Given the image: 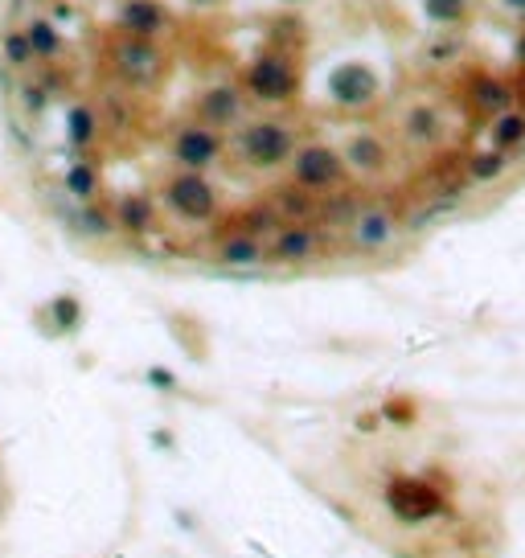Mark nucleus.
<instances>
[{
  "label": "nucleus",
  "mask_w": 525,
  "mask_h": 558,
  "mask_svg": "<svg viewBox=\"0 0 525 558\" xmlns=\"http://www.w3.org/2000/svg\"><path fill=\"white\" fill-rule=\"evenodd\" d=\"M242 152L259 165H279L287 152H291V132L284 123L267 120V123H251L246 136H242Z\"/></svg>",
  "instance_id": "obj_1"
},
{
  "label": "nucleus",
  "mask_w": 525,
  "mask_h": 558,
  "mask_svg": "<svg viewBox=\"0 0 525 558\" xmlns=\"http://www.w3.org/2000/svg\"><path fill=\"white\" fill-rule=\"evenodd\" d=\"M336 177H341V160H336V152H329V148H304L296 156V181L300 185L324 189V185H333Z\"/></svg>",
  "instance_id": "obj_2"
},
{
  "label": "nucleus",
  "mask_w": 525,
  "mask_h": 558,
  "mask_svg": "<svg viewBox=\"0 0 525 558\" xmlns=\"http://www.w3.org/2000/svg\"><path fill=\"white\" fill-rule=\"evenodd\" d=\"M172 152H177L181 165H210L217 156V136L205 127V123H189V127L177 136Z\"/></svg>",
  "instance_id": "obj_3"
},
{
  "label": "nucleus",
  "mask_w": 525,
  "mask_h": 558,
  "mask_svg": "<svg viewBox=\"0 0 525 558\" xmlns=\"http://www.w3.org/2000/svg\"><path fill=\"white\" fill-rule=\"evenodd\" d=\"M251 87H255L262 99H287L291 95V87H296V78H291V66H287V62H279V58H262L259 66L251 70Z\"/></svg>",
  "instance_id": "obj_4"
},
{
  "label": "nucleus",
  "mask_w": 525,
  "mask_h": 558,
  "mask_svg": "<svg viewBox=\"0 0 525 558\" xmlns=\"http://www.w3.org/2000/svg\"><path fill=\"white\" fill-rule=\"evenodd\" d=\"M172 201L189 214H205L210 210V185L201 177H181V181H172Z\"/></svg>",
  "instance_id": "obj_5"
},
{
  "label": "nucleus",
  "mask_w": 525,
  "mask_h": 558,
  "mask_svg": "<svg viewBox=\"0 0 525 558\" xmlns=\"http://www.w3.org/2000/svg\"><path fill=\"white\" fill-rule=\"evenodd\" d=\"M123 21L132 33H156L160 25H165V8L156 4V0H132L127 8H123Z\"/></svg>",
  "instance_id": "obj_6"
},
{
  "label": "nucleus",
  "mask_w": 525,
  "mask_h": 558,
  "mask_svg": "<svg viewBox=\"0 0 525 558\" xmlns=\"http://www.w3.org/2000/svg\"><path fill=\"white\" fill-rule=\"evenodd\" d=\"M201 115H205V123H230V120H239V95H234L230 87L210 91V95L201 99Z\"/></svg>",
  "instance_id": "obj_7"
},
{
  "label": "nucleus",
  "mask_w": 525,
  "mask_h": 558,
  "mask_svg": "<svg viewBox=\"0 0 525 558\" xmlns=\"http://www.w3.org/2000/svg\"><path fill=\"white\" fill-rule=\"evenodd\" d=\"M349 160L361 165V169H374V165H382V144L378 140H369V136H361L349 144Z\"/></svg>",
  "instance_id": "obj_8"
},
{
  "label": "nucleus",
  "mask_w": 525,
  "mask_h": 558,
  "mask_svg": "<svg viewBox=\"0 0 525 558\" xmlns=\"http://www.w3.org/2000/svg\"><path fill=\"white\" fill-rule=\"evenodd\" d=\"M25 37H29V46H33V58H42V53H53L58 49V37H53V29L46 21H33L25 29Z\"/></svg>",
  "instance_id": "obj_9"
},
{
  "label": "nucleus",
  "mask_w": 525,
  "mask_h": 558,
  "mask_svg": "<svg viewBox=\"0 0 525 558\" xmlns=\"http://www.w3.org/2000/svg\"><path fill=\"white\" fill-rule=\"evenodd\" d=\"M308 251H312L308 230H287L284 239H279V255H284V259H300V255H308Z\"/></svg>",
  "instance_id": "obj_10"
},
{
  "label": "nucleus",
  "mask_w": 525,
  "mask_h": 558,
  "mask_svg": "<svg viewBox=\"0 0 525 558\" xmlns=\"http://www.w3.org/2000/svg\"><path fill=\"white\" fill-rule=\"evenodd\" d=\"M4 53H8L13 66H25V62L33 58V46H29V37H21V33H8V37H4Z\"/></svg>",
  "instance_id": "obj_11"
},
{
  "label": "nucleus",
  "mask_w": 525,
  "mask_h": 558,
  "mask_svg": "<svg viewBox=\"0 0 525 558\" xmlns=\"http://www.w3.org/2000/svg\"><path fill=\"white\" fill-rule=\"evenodd\" d=\"M386 218L382 214H365V218H358V239H365V243H378V239H386Z\"/></svg>",
  "instance_id": "obj_12"
},
{
  "label": "nucleus",
  "mask_w": 525,
  "mask_h": 558,
  "mask_svg": "<svg viewBox=\"0 0 525 558\" xmlns=\"http://www.w3.org/2000/svg\"><path fill=\"white\" fill-rule=\"evenodd\" d=\"M525 136V115H505L497 123V144H517Z\"/></svg>",
  "instance_id": "obj_13"
},
{
  "label": "nucleus",
  "mask_w": 525,
  "mask_h": 558,
  "mask_svg": "<svg viewBox=\"0 0 525 558\" xmlns=\"http://www.w3.org/2000/svg\"><path fill=\"white\" fill-rule=\"evenodd\" d=\"M66 185H70L78 197H87L91 189H95V172L87 169V165H74L70 169V177H66Z\"/></svg>",
  "instance_id": "obj_14"
},
{
  "label": "nucleus",
  "mask_w": 525,
  "mask_h": 558,
  "mask_svg": "<svg viewBox=\"0 0 525 558\" xmlns=\"http://www.w3.org/2000/svg\"><path fill=\"white\" fill-rule=\"evenodd\" d=\"M226 259H230V263H255V259H259V246L255 243H230L226 246Z\"/></svg>",
  "instance_id": "obj_15"
},
{
  "label": "nucleus",
  "mask_w": 525,
  "mask_h": 558,
  "mask_svg": "<svg viewBox=\"0 0 525 558\" xmlns=\"http://www.w3.org/2000/svg\"><path fill=\"white\" fill-rule=\"evenodd\" d=\"M501 165H505L501 152H488L484 160H476V165H472V172H476V177H497V172H501Z\"/></svg>",
  "instance_id": "obj_16"
},
{
  "label": "nucleus",
  "mask_w": 525,
  "mask_h": 558,
  "mask_svg": "<svg viewBox=\"0 0 525 558\" xmlns=\"http://www.w3.org/2000/svg\"><path fill=\"white\" fill-rule=\"evenodd\" d=\"M410 132L415 136H435V115L431 111H415L410 115Z\"/></svg>",
  "instance_id": "obj_17"
},
{
  "label": "nucleus",
  "mask_w": 525,
  "mask_h": 558,
  "mask_svg": "<svg viewBox=\"0 0 525 558\" xmlns=\"http://www.w3.org/2000/svg\"><path fill=\"white\" fill-rule=\"evenodd\" d=\"M87 136H91V111H87V107H78V111H74V140L82 144Z\"/></svg>",
  "instance_id": "obj_18"
},
{
  "label": "nucleus",
  "mask_w": 525,
  "mask_h": 558,
  "mask_svg": "<svg viewBox=\"0 0 525 558\" xmlns=\"http://www.w3.org/2000/svg\"><path fill=\"white\" fill-rule=\"evenodd\" d=\"M42 107H46V95H42V87H25V111H33V115H37Z\"/></svg>",
  "instance_id": "obj_19"
},
{
  "label": "nucleus",
  "mask_w": 525,
  "mask_h": 558,
  "mask_svg": "<svg viewBox=\"0 0 525 558\" xmlns=\"http://www.w3.org/2000/svg\"><path fill=\"white\" fill-rule=\"evenodd\" d=\"M513 4H525V0H513Z\"/></svg>",
  "instance_id": "obj_20"
}]
</instances>
